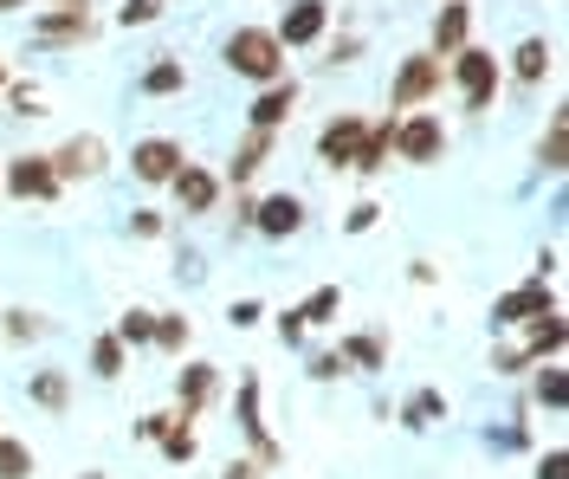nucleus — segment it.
I'll list each match as a JSON object with an SVG mask.
<instances>
[{"label":"nucleus","instance_id":"4c0bfd02","mask_svg":"<svg viewBox=\"0 0 569 479\" xmlns=\"http://www.w3.org/2000/svg\"><path fill=\"white\" fill-rule=\"evenodd\" d=\"M537 479H569V460H563V447H550V453L537 460Z\"/></svg>","mask_w":569,"mask_h":479},{"label":"nucleus","instance_id":"f3484780","mask_svg":"<svg viewBox=\"0 0 569 479\" xmlns=\"http://www.w3.org/2000/svg\"><path fill=\"white\" fill-rule=\"evenodd\" d=\"M291 104H298V84H291V78L266 84V91L252 98V130H279L284 117H291Z\"/></svg>","mask_w":569,"mask_h":479},{"label":"nucleus","instance_id":"a878e982","mask_svg":"<svg viewBox=\"0 0 569 479\" xmlns=\"http://www.w3.org/2000/svg\"><path fill=\"white\" fill-rule=\"evenodd\" d=\"M0 479H33V447L0 435Z\"/></svg>","mask_w":569,"mask_h":479},{"label":"nucleus","instance_id":"4468645a","mask_svg":"<svg viewBox=\"0 0 569 479\" xmlns=\"http://www.w3.org/2000/svg\"><path fill=\"white\" fill-rule=\"evenodd\" d=\"M252 227L272 233V240H279V233H298V227H305V201H298V194H266V201L252 208Z\"/></svg>","mask_w":569,"mask_h":479},{"label":"nucleus","instance_id":"0eeeda50","mask_svg":"<svg viewBox=\"0 0 569 479\" xmlns=\"http://www.w3.org/2000/svg\"><path fill=\"white\" fill-rule=\"evenodd\" d=\"M181 162V143H169V137H142L137 149H130V169H137V182H169Z\"/></svg>","mask_w":569,"mask_h":479},{"label":"nucleus","instance_id":"20e7f679","mask_svg":"<svg viewBox=\"0 0 569 479\" xmlns=\"http://www.w3.org/2000/svg\"><path fill=\"white\" fill-rule=\"evenodd\" d=\"M433 91H440V59H433V52H415V59L395 72L389 111H415V104H427Z\"/></svg>","mask_w":569,"mask_h":479},{"label":"nucleus","instance_id":"9d476101","mask_svg":"<svg viewBox=\"0 0 569 479\" xmlns=\"http://www.w3.org/2000/svg\"><path fill=\"white\" fill-rule=\"evenodd\" d=\"M240 428H247V441H252V453H259V467H279L284 460V447L266 435V421H259V382H240Z\"/></svg>","mask_w":569,"mask_h":479},{"label":"nucleus","instance_id":"2eb2a0df","mask_svg":"<svg viewBox=\"0 0 569 479\" xmlns=\"http://www.w3.org/2000/svg\"><path fill=\"white\" fill-rule=\"evenodd\" d=\"M389 149H395V117H382V123H369L362 130V149H356V176H382L389 169Z\"/></svg>","mask_w":569,"mask_h":479},{"label":"nucleus","instance_id":"a19ab883","mask_svg":"<svg viewBox=\"0 0 569 479\" xmlns=\"http://www.w3.org/2000/svg\"><path fill=\"white\" fill-rule=\"evenodd\" d=\"M130 227H137L142 240H156V233H162V214H156V208H142V214H137Z\"/></svg>","mask_w":569,"mask_h":479},{"label":"nucleus","instance_id":"37998d69","mask_svg":"<svg viewBox=\"0 0 569 479\" xmlns=\"http://www.w3.org/2000/svg\"><path fill=\"white\" fill-rule=\"evenodd\" d=\"M252 473H259V460H233V467H227L220 479H252Z\"/></svg>","mask_w":569,"mask_h":479},{"label":"nucleus","instance_id":"a211bd4d","mask_svg":"<svg viewBox=\"0 0 569 479\" xmlns=\"http://www.w3.org/2000/svg\"><path fill=\"white\" fill-rule=\"evenodd\" d=\"M557 350H563V318H557V311L531 318V343H525L518 357H525V363H543V357H557Z\"/></svg>","mask_w":569,"mask_h":479},{"label":"nucleus","instance_id":"1a4fd4ad","mask_svg":"<svg viewBox=\"0 0 569 479\" xmlns=\"http://www.w3.org/2000/svg\"><path fill=\"white\" fill-rule=\"evenodd\" d=\"M543 311H557V298L543 292V286H518V292H505L492 305V325L511 331V325H531V318H543Z\"/></svg>","mask_w":569,"mask_h":479},{"label":"nucleus","instance_id":"e433bc0d","mask_svg":"<svg viewBox=\"0 0 569 479\" xmlns=\"http://www.w3.org/2000/svg\"><path fill=\"white\" fill-rule=\"evenodd\" d=\"M46 325H39L33 311H7V337H39Z\"/></svg>","mask_w":569,"mask_h":479},{"label":"nucleus","instance_id":"423d86ee","mask_svg":"<svg viewBox=\"0 0 569 479\" xmlns=\"http://www.w3.org/2000/svg\"><path fill=\"white\" fill-rule=\"evenodd\" d=\"M52 176H59V182H91V176H104V143H98V137L59 143L52 149Z\"/></svg>","mask_w":569,"mask_h":479},{"label":"nucleus","instance_id":"c85d7f7f","mask_svg":"<svg viewBox=\"0 0 569 479\" xmlns=\"http://www.w3.org/2000/svg\"><path fill=\"white\" fill-rule=\"evenodd\" d=\"M563 149H569V117H550V137L537 149V162H543V169H563Z\"/></svg>","mask_w":569,"mask_h":479},{"label":"nucleus","instance_id":"de8ad7c7","mask_svg":"<svg viewBox=\"0 0 569 479\" xmlns=\"http://www.w3.org/2000/svg\"><path fill=\"white\" fill-rule=\"evenodd\" d=\"M0 84H7V66H0Z\"/></svg>","mask_w":569,"mask_h":479},{"label":"nucleus","instance_id":"c03bdc74","mask_svg":"<svg viewBox=\"0 0 569 479\" xmlns=\"http://www.w3.org/2000/svg\"><path fill=\"white\" fill-rule=\"evenodd\" d=\"M20 7H27V0H0V13H20Z\"/></svg>","mask_w":569,"mask_h":479},{"label":"nucleus","instance_id":"58836bf2","mask_svg":"<svg viewBox=\"0 0 569 479\" xmlns=\"http://www.w3.org/2000/svg\"><path fill=\"white\" fill-rule=\"evenodd\" d=\"M227 318H233V331H247V325H259V318H266V311H259V298H240V305H233V311H227Z\"/></svg>","mask_w":569,"mask_h":479},{"label":"nucleus","instance_id":"ea45409f","mask_svg":"<svg viewBox=\"0 0 569 479\" xmlns=\"http://www.w3.org/2000/svg\"><path fill=\"white\" fill-rule=\"evenodd\" d=\"M279 337L284 343H305V318L298 311H279Z\"/></svg>","mask_w":569,"mask_h":479},{"label":"nucleus","instance_id":"a18cd8bd","mask_svg":"<svg viewBox=\"0 0 569 479\" xmlns=\"http://www.w3.org/2000/svg\"><path fill=\"white\" fill-rule=\"evenodd\" d=\"M52 7H91V0H52Z\"/></svg>","mask_w":569,"mask_h":479},{"label":"nucleus","instance_id":"473e14b6","mask_svg":"<svg viewBox=\"0 0 569 479\" xmlns=\"http://www.w3.org/2000/svg\"><path fill=\"white\" fill-rule=\"evenodd\" d=\"M149 343H162V350H181L188 343V318H156V337Z\"/></svg>","mask_w":569,"mask_h":479},{"label":"nucleus","instance_id":"6e6552de","mask_svg":"<svg viewBox=\"0 0 569 479\" xmlns=\"http://www.w3.org/2000/svg\"><path fill=\"white\" fill-rule=\"evenodd\" d=\"M323 27H330V7L323 0H291L279 20V46H311V39H323Z\"/></svg>","mask_w":569,"mask_h":479},{"label":"nucleus","instance_id":"aec40b11","mask_svg":"<svg viewBox=\"0 0 569 479\" xmlns=\"http://www.w3.org/2000/svg\"><path fill=\"white\" fill-rule=\"evenodd\" d=\"M433 421H447V396L440 389H415L401 402V428H433Z\"/></svg>","mask_w":569,"mask_h":479},{"label":"nucleus","instance_id":"7ed1b4c3","mask_svg":"<svg viewBox=\"0 0 569 479\" xmlns=\"http://www.w3.org/2000/svg\"><path fill=\"white\" fill-rule=\"evenodd\" d=\"M0 188L20 194V201H52L66 182L52 176V156H13V162L0 169Z\"/></svg>","mask_w":569,"mask_h":479},{"label":"nucleus","instance_id":"f8f14e48","mask_svg":"<svg viewBox=\"0 0 569 479\" xmlns=\"http://www.w3.org/2000/svg\"><path fill=\"white\" fill-rule=\"evenodd\" d=\"M169 182H176V201H181V214H208L213 201H220V182H213L208 169H194V162H181V169L169 176Z\"/></svg>","mask_w":569,"mask_h":479},{"label":"nucleus","instance_id":"f257e3e1","mask_svg":"<svg viewBox=\"0 0 569 479\" xmlns=\"http://www.w3.org/2000/svg\"><path fill=\"white\" fill-rule=\"evenodd\" d=\"M227 72L252 78V84H279L284 78V46L272 39V27H240L227 39Z\"/></svg>","mask_w":569,"mask_h":479},{"label":"nucleus","instance_id":"72a5a7b5","mask_svg":"<svg viewBox=\"0 0 569 479\" xmlns=\"http://www.w3.org/2000/svg\"><path fill=\"white\" fill-rule=\"evenodd\" d=\"M156 13H162V0H123V7H117V20H123V27H149Z\"/></svg>","mask_w":569,"mask_h":479},{"label":"nucleus","instance_id":"bb28decb","mask_svg":"<svg viewBox=\"0 0 569 479\" xmlns=\"http://www.w3.org/2000/svg\"><path fill=\"white\" fill-rule=\"evenodd\" d=\"M91 369H98V376H123V337L110 331V337H98V343H91Z\"/></svg>","mask_w":569,"mask_h":479},{"label":"nucleus","instance_id":"393cba45","mask_svg":"<svg viewBox=\"0 0 569 479\" xmlns=\"http://www.w3.org/2000/svg\"><path fill=\"white\" fill-rule=\"evenodd\" d=\"M550 59H557V52H550V39H525V46H518V78L537 84V78L550 72Z\"/></svg>","mask_w":569,"mask_h":479},{"label":"nucleus","instance_id":"f704fd0d","mask_svg":"<svg viewBox=\"0 0 569 479\" xmlns=\"http://www.w3.org/2000/svg\"><path fill=\"white\" fill-rule=\"evenodd\" d=\"M343 357H337V350H318V357H311V376H318V382H337V376H343Z\"/></svg>","mask_w":569,"mask_h":479},{"label":"nucleus","instance_id":"b1692460","mask_svg":"<svg viewBox=\"0 0 569 479\" xmlns=\"http://www.w3.org/2000/svg\"><path fill=\"white\" fill-rule=\"evenodd\" d=\"M337 311H343V292H337V286H318V292H311L305 305H298V318H305V331H311V325H330Z\"/></svg>","mask_w":569,"mask_h":479},{"label":"nucleus","instance_id":"412c9836","mask_svg":"<svg viewBox=\"0 0 569 479\" xmlns=\"http://www.w3.org/2000/svg\"><path fill=\"white\" fill-rule=\"evenodd\" d=\"M337 357L356 363V369H382V363H389V343H382V337H343V343H337Z\"/></svg>","mask_w":569,"mask_h":479},{"label":"nucleus","instance_id":"79ce46f5","mask_svg":"<svg viewBox=\"0 0 569 479\" xmlns=\"http://www.w3.org/2000/svg\"><path fill=\"white\" fill-rule=\"evenodd\" d=\"M176 415H142V441H162V428H169Z\"/></svg>","mask_w":569,"mask_h":479},{"label":"nucleus","instance_id":"cd10ccee","mask_svg":"<svg viewBox=\"0 0 569 479\" xmlns=\"http://www.w3.org/2000/svg\"><path fill=\"white\" fill-rule=\"evenodd\" d=\"M537 402H543V408H563L569 402V382H563V369H557V363L537 369Z\"/></svg>","mask_w":569,"mask_h":479},{"label":"nucleus","instance_id":"9b49d317","mask_svg":"<svg viewBox=\"0 0 569 479\" xmlns=\"http://www.w3.org/2000/svg\"><path fill=\"white\" fill-rule=\"evenodd\" d=\"M362 117H337V123H323V137H318V156L330 162V169H350L356 162V149H362Z\"/></svg>","mask_w":569,"mask_h":479},{"label":"nucleus","instance_id":"6ab92c4d","mask_svg":"<svg viewBox=\"0 0 569 479\" xmlns=\"http://www.w3.org/2000/svg\"><path fill=\"white\" fill-rule=\"evenodd\" d=\"M91 33V13L84 7H52V13H39V39H84Z\"/></svg>","mask_w":569,"mask_h":479},{"label":"nucleus","instance_id":"c9c22d12","mask_svg":"<svg viewBox=\"0 0 569 479\" xmlns=\"http://www.w3.org/2000/svg\"><path fill=\"white\" fill-rule=\"evenodd\" d=\"M376 221H382V208H376V201H356V208H350V221H343V227H350V233H369Z\"/></svg>","mask_w":569,"mask_h":479},{"label":"nucleus","instance_id":"49530a36","mask_svg":"<svg viewBox=\"0 0 569 479\" xmlns=\"http://www.w3.org/2000/svg\"><path fill=\"white\" fill-rule=\"evenodd\" d=\"M78 479H104V473H78Z\"/></svg>","mask_w":569,"mask_h":479},{"label":"nucleus","instance_id":"c756f323","mask_svg":"<svg viewBox=\"0 0 569 479\" xmlns=\"http://www.w3.org/2000/svg\"><path fill=\"white\" fill-rule=\"evenodd\" d=\"M66 396H71V389H66V376H59V369H39V376H33V402L39 408H66Z\"/></svg>","mask_w":569,"mask_h":479},{"label":"nucleus","instance_id":"4be33fe9","mask_svg":"<svg viewBox=\"0 0 569 479\" xmlns=\"http://www.w3.org/2000/svg\"><path fill=\"white\" fill-rule=\"evenodd\" d=\"M266 156H272V130H252L247 143H240V156H233V182L259 176V169H266Z\"/></svg>","mask_w":569,"mask_h":479},{"label":"nucleus","instance_id":"ddd939ff","mask_svg":"<svg viewBox=\"0 0 569 479\" xmlns=\"http://www.w3.org/2000/svg\"><path fill=\"white\" fill-rule=\"evenodd\" d=\"M466 33H472V7H466V0H447V7L433 13V59H453L466 46Z\"/></svg>","mask_w":569,"mask_h":479},{"label":"nucleus","instance_id":"5701e85b","mask_svg":"<svg viewBox=\"0 0 569 479\" xmlns=\"http://www.w3.org/2000/svg\"><path fill=\"white\" fill-rule=\"evenodd\" d=\"M181 84H188L181 59H156V66L142 72V98H169V91H181Z\"/></svg>","mask_w":569,"mask_h":479},{"label":"nucleus","instance_id":"39448f33","mask_svg":"<svg viewBox=\"0 0 569 479\" xmlns=\"http://www.w3.org/2000/svg\"><path fill=\"white\" fill-rule=\"evenodd\" d=\"M440 149H447V130H440V117H408V123H395V156L401 162H440Z\"/></svg>","mask_w":569,"mask_h":479},{"label":"nucleus","instance_id":"2f4dec72","mask_svg":"<svg viewBox=\"0 0 569 479\" xmlns=\"http://www.w3.org/2000/svg\"><path fill=\"white\" fill-rule=\"evenodd\" d=\"M162 453H169V460H194V435H188V421H169V428H162Z\"/></svg>","mask_w":569,"mask_h":479},{"label":"nucleus","instance_id":"7c9ffc66","mask_svg":"<svg viewBox=\"0 0 569 479\" xmlns=\"http://www.w3.org/2000/svg\"><path fill=\"white\" fill-rule=\"evenodd\" d=\"M117 337H123V343H149V337H156V311H123V318H117Z\"/></svg>","mask_w":569,"mask_h":479},{"label":"nucleus","instance_id":"dca6fc26","mask_svg":"<svg viewBox=\"0 0 569 479\" xmlns=\"http://www.w3.org/2000/svg\"><path fill=\"white\" fill-rule=\"evenodd\" d=\"M208 396H213V363H188L181 369V382H176V421H194L201 408H208Z\"/></svg>","mask_w":569,"mask_h":479},{"label":"nucleus","instance_id":"f03ea898","mask_svg":"<svg viewBox=\"0 0 569 479\" xmlns=\"http://www.w3.org/2000/svg\"><path fill=\"white\" fill-rule=\"evenodd\" d=\"M453 84H460L466 111H492V98H498V59H492V52H479V46H460V52H453Z\"/></svg>","mask_w":569,"mask_h":479}]
</instances>
